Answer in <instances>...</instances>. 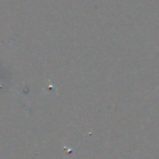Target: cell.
Returning a JSON list of instances; mask_svg holds the SVG:
<instances>
[{"label": "cell", "instance_id": "1", "mask_svg": "<svg viewBox=\"0 0 159 159\" xmlns=\"http://www.w3.org/2000/svg\"><path fill=\"white\" fill-rule=\"evenodd\" d=\"M157 89H159V86H158V88H157Z\"/></svg>", "mask_w": 159, "mask_h": 159}]
</instances>
